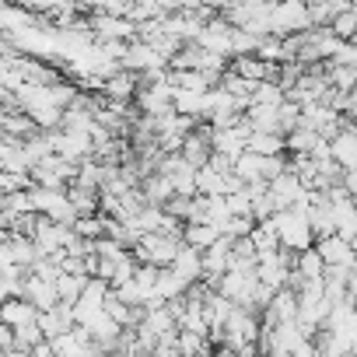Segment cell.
<instances>
[{
  "label": "cell",
  "instance_id": "obj_1",
  "mask_svg": "<svg viewBox=\"0 0 357 357\" xmlns=\"http://www.w3.org/2000/svg\"><path fill=\"white\" fill-rule=\"evenodd\" d=\"M273 228H277L280 245H287V249H294V252L315 245V231H312V225H308L305 207H284V211H273Z\"/></svg>",
  "mask_w": 357,
  "mask_h": 357
},
{
  "label": "cell",
  "instance_id": "obj_2",
  "mask_svg": "<svg viewBox=\"0 0 357 357\" xmlns=\"http://www.w3.org/2000/svg\"><path fill=\"white\" fill-rule=\"evenodd\" d=\"M178 245H183V238L178 235H168V231H144L133 245V256L137 263H151V266H168L178 252Z\"/></svg>",
  "mask_w": 357,
  "mask_h": 357
},
{
  "label": "cell",
  "instance_id": "obj_3",
  "mask_svg": "<svg viewBox=\"0 0 357 357\" xmlns=\"http://www.w3.org/2000/svg\"><path fill=\"white\" fill-rule=\"evenodd\" d=\"M312 29V15L305 0H273V15H270V32L273 36H298Z\"/></svg>",
  "mask_w": 357,
  "mask_h": 357
},
{
  "label": "cell",
  "instance_id": "obj_4",
  "mask_svg": "<svg viewBox=\"0 0 357 357\" xmlns=\"http://www.w3.org/2000/svg\"><path fill=\"white\" fill-rule=\"evenodd\" d=\"M32 204H36V214H46V218H53V221H63V225H74V221H77V207L70 204L67 190L32 186Z\"/></svg>",
  "mask_w": 357,
  "mask_h": 357
},
{
  "label": "cell",
  "instance_id": "obj_5",
  "mask_svg": "<svg viewBox=\"0 0 357 357\" xmlns=\"http://www.w3.org/2000/svg\"><path fill=\"white\" fill-rule=\"evenodd\" d=\"M172 95H175V84H172L168 74H165V77H158V81L137 84L133 102H137V109L147 112V116H165V112L172 109Z\"/></svg>",
  "mask_w": 357,
  "mask_h": 357
},
{
  "label": "cell",
  "instance_id": "obj_6",
  "mask_svg": "<svg viewBox=\"0 0 357 357\" xmlns=\"http://www.w3.org/2000/svg\"><path fill=\"white\" fill-rule=\"evenodd\" d=\"M329 158H333L343 172L357 168V123H354V119L343 116L340 130L329 137Z\"/></svg>",
  "mask_w": 357,
  "mask_h": 357
},
{
  "label": "cell",
  "instance_id": "obj_7",
  "mask_svg": "<svg viewBox=\"0 0 357 357\" xmlns=\"http://www.w3.org/2000/svg\"><path fill=\"white\" fill-rule=\"evenodd\" d=\"M266 190H270V197H273V204H277V211H284V207H294V204H301L305 200V183L291 172V168H284L280 175H273L270 183H266Z\"/></svg>",
  "mask_w": 357,
  "mask_h": 357
},
{
  "label": "cell",
  "instance_id": "obj_8",
  "mask_svg": "<svg viewBox=\"0 0 357 357\" xmlns=\"http://www.w3.org/2000/svg\"><path fill=\"white\" fill-rule=\"evenodd\" d=\"M228 266H231V238L228 235H218L204 249V280L207 284H218L221 273H228Z\"/></svg>",
  "mask_w": 357,
  "mask_h": 357
},
{
  "label": "cell",
  "instance_id": "obj_9",
  "mask_svg": "<svg viewBox=\"0 0 357 357\" xmlns=\"http://www.w3.org/2000/svg\"><path fill=\"white\" fill-rule=\"evenodd\" d=\"M315 252L322 256L326 266H354V242H347V238L336 235V231L315 238Z\"/></svg>",
  "mask_w": 357,
  "mask_h": 357
},
{
  "label": "cell",
  "instance_id": "obj_10",
  "mask_svg": "<svg viewBox=\"0 0 357 357\" xmlns=\"http://www.w3.org/2000/svg\"><path fill=\"white\" fill-rule=\"evenodd\" d=\"M22 294L29 298V301H36L39 305V312H46V308H53L56 301H60V291H56V280H50V277H39V273H25V280H22Z\"/></svg>",
  "mask_w": 357,
  "mask_h": 357
},
{
  "label": "cell",
  "instance_id": "obj_11",
  "mask_svg": "<svg viewBox=\"0 0 357 357\" xmlns=\"http://www.w3.org/2000/svg\"><path fill=\"white\" fill-rule=\"evenodd\" d=\"M36 319H39V305L29 301L25 294H15V298L0 301V322H8L11 329H18L25 322H36Z\"/></svg>",
  "mask_w": 357,
  "mask_h": 357
},
{
  "label": "cell",
  "instance_id": "obj_12",
  "mask_svg": "<svg viewBox=\"0 0 357 357\" xmlns=\"http://www.w3.org/2000/svg\"><path fill=\"white\" fill-rule=\"evenodd\" d=\"M178 277H183L186 284H193V280H204V252L197 249V245H178V252H175V259L168 263Z\"/></svg>",
  "mask_w": 357,
  "mask_h": 357
},
{
  "label": "cell",
  "instance_id": "obj_13",
  "mask_svg": "<svg viewBox=\"0 0 357 357\" xmlns=\"http://www.w3.org/2000/svg\"><path fill=\"white\" fill-rule=\"evenodd\" d=\"M133 95H137V74H133V70H126V67H119L116 74H109V77L102 81V98L133 102Z\"/></svg>",
  "mask_w": 357,
  "mask_h": 357
},
{
  "label": "cell",
  "instance_id": "obj_14",
  "mask_svg": "<svg viewBox=\"0 0 357 357\" xmlns=\"http://www.w3.org/2000/svg\"><path fill=\"white\" fill-rule=\"evenodd\" d=\"M172 109H175V112H183V116H197V119H204V116H207V91L175 88V95H172Z\"/></svg>",
  "mask_w": 357,
  "mask_h": 357
},
{
  "label": "cell",
  "instance_id": "obj_15",
  "mask_svg": "<svg viewBox=\"0 0 357 357\" xmlns=\"http://www.w3.org/2000/svg\"><path fill=\"white\" fill-rule=\"evenodd\" d=\"M245 151H256V154H287V140H284V133H273V130H252L249 140H245Z\"/></svg>",
  "mask_w": 357,
  "mask_h": 357
},
{
  "label": "cell",
  "instance_id": "obj_16",
  "mask_svg": "<svg viewBox=\"0 0 357 357\" xmlns=\"http://www.w3.org/2000/svg\"><path fill=\"white\" fill-rule=\"evenodd\" d=\"M186 280L178 277L172 266H158V280H154V294L161 298V301H172V298H178V294H186Z\"/></svg>",
  "mask_w": 357,
  "mask_h": 357
},
{
  "label": "cell",
  "instance_id": "obj_17",
  "mask_svg": "<svg viewBox=\"0 0 357 357\" xmlns=\"http://www.w3.org/2000/svg\"><path fill=\"white\" fill-rule=\"evenodd\" d=\"M218 235H221V228L211 225V221H186V225H183V242H186V245H197L200 252H204Z\"/></svg>",
  "mask_w": 357,
  "mask_h": 357
},
{
  "label": "cell",
  "instance_id": "obj_18",
  "mask_svg": "<svg viewBox=\"0 0 357 357\" xmlns=\"http://www.w3.org/2000/svg\"><path fill=\"white\" fill-rule=\"evenodd\" d=\"M294 270L301 273V280H322L326 263H322V256L315 252V245H308V249H301V252L294 256Z\"/></svg>",
  "mask_w": 357,
  "mask_h": 357
},
{
  "label": "cell",
  "instance_id": "obj_19",
  "mask_svg": "<svg viewBox=\"0 0 357 357\" xmlns=\"http://www.w3.org/2000/svg\"><path fill=\"white\" fill-rule=\"evenodd\" d=\"M235 175L242 178V183H259V178H263V154L242 151V154L235 158Z\"/></svg>",
  "mask_w": 357,
  "mask_h": 357
},
{
  "label": "cell",
  "instance_id": "obj_20",
  "mask_svg": "<svg viewBox=\"0 0 357 357\" xmlns=\"http://www.w3.org/2000/svg\"><path fill=\"white\" fill-rule=\"evenodd\" d=\"M98 193L102 190H91V186H81V183H70L67 186V197L77 207V214H95L98 211Z\"/></svg>",
  "mask_w": 357,
  "mask_h": 357
},
{
  "label": "cell",
  "instance_id": "obj_21",
  "mask_svg": "<svg viewBox=\"0 0 357 357\" xmlns=\"http://www.w3.org/2000/svg\"><path fill=\"white\" fill-rule=\"evenodd\" d=\"M84 273H70V270H60L56 273V291H60V301H77L81 298V291H84Z\"/></svg>",
  "mask_w": 357,
  "mask_h": 357
},
{
  "label": "cell",
  "instance_id": "obj_22",
  "mask_svg": "<svg viewBox=\"0 0 357 357\" xmlns=\"http://www.w3.org/2000/svg\"><path fill=\"white\" fill-rule=\"evenodd\" d=\"M74 235H77V238H102V211H95V214H77Z\"/></svg>",
  "mask_w": 357,
  "mask_h": 357
},
{
  "label": "cell",
  "instance_id": "obj_23",
  "mask_svg": "<svg viewBox=\"0 0 357 357\" xmlns=\"http://www.w3.org/2000/svg\"><path fill=\"white\" fill-rule=\"evenodd\" d=\"M333 63H350V67H357V46H354L350 39H343L340 50L333 53Z\"/></svg>",
  "mask_w": 357,
  "mask_h": 357
},
{
  "label": "cell",
  "instance_id": "obj_24",
  "mask_svg": "<svg viewBox=\"0 0 357 357\" xmlns=\"http://www.w3.org/2000/svg\"><path fill=\"white\" fill-rule=\"evenodd\" d=\"M347 291H350V298H354V305H357V266L350 270V280H347Z\"/></svg>",
  "mask_w": 357,
  "mask_h": 357
},
{
  "label": "cell",
  "instance_id": "obj_25",
  "mask_svg": "<svg viewBox=\"0 0 357 357\" xmlns=\"http://www.w3.org/2000/svg\"><path fill=\"white\" fill-rule=\"evenodd\" d=\"M350 43H354V46H357V32H354V36H350Z\"/></svg>",
  "mask_w": 357,
  "mask_h": 357
},
{
  "label": "cell",
  "instance_id": "obj_26",
  "mask_svg": "<svg viewBox=\"0 0 357 357\" xmlns=\"http://www.w3.org/2000/svg\"><path fill=\"white\" fill-rule=\"evenodd\" d=\"M0 168H4V165H0Z\"/></svg>",
  "mask_w": 357,
  "mask_h": 357
}]
</instances>
